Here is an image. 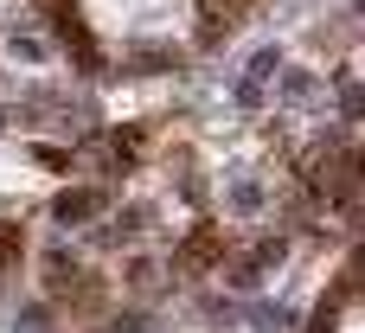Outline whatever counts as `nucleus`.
I'll return each mask as SVG.
<instances>
[{
    "label": "nucleus",
    "mask_w": 365,
    "mask_h": 333,
    "mask_svg": "<svg viewBox=\"0 0 365 333\" xmlns=\"http://www.w3.org/2000/svg\"><path fill=\"white\" fill-rule=\"evenodd\" d=\"M83 212H96V193H64V199H58V218H64V225H77Z\"/></svg>",
    "instance_id": "f257e3e1"
},
{
    "label": "nucleus",
    "mask_w": 365,
    "mask_h": 333,
    "mask_svg": "<svg viewBox=\"0 0 365 333\" xmlns=\"http://www.w3.org/2000/svg\"><path fill=\"white\" fill-rule=\"evenodd\" d=\"M13 250H19V237H13V231H0V263H6Z\"/></svg>",
    "instance_id": "f03ea898"
}]
</instances>
